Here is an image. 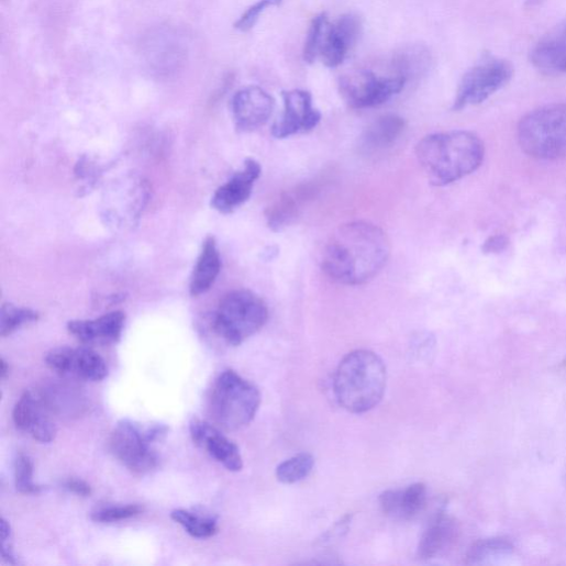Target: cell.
I'll list each match as a JSON object with an SVG mask.
<instances>
[{"mask_svg": "<svg viewBox=\"0 0 566 566\" xmlns=\"http://www.w3.org/2000/svg\"><path fill=\"white\" fill-rule=\"evenodd\" d=\"M298 212V201L292 197H287L276 203L268 210L267 221L271 230L279 232L292 220L296 219Z\"/></svg>", "mask_w": 566, "mask_h": 566, "instance_id": "f546056e", "label": "cell"}, {"mask_svg": "<svg viewBox=\"0 0 566 566\" xmlns=\"http://www.w3.org/2000/svg\"><path fill=\"white\" fill-rule=\"evenodd\" d=\"M362 31L360 20L346 14L335 23L324 26L318 48V58L329 68H336L345 60Z\"/></svg>", "mask_w": 566, "mask_h": 566, "instance_id": "7c38bea8", "label": "cell"}, {"mask_svg": "<svg viewBox=\"0 0 566 566\" xmlns=\"http://www.w3.org/2000/svg\"><path fill=\"white\" fill-rule=\"evenodd\" d=\"M282 0H259L254 7H252L235 24V27L241 32L251 31L258 22L262 14L269 7H279Z\"/></svg>", "mask_w": 566, "mask_h": 566, "instance_id": "d6a6232c", "label": "cell"}, {"mask_svg": "<svg viewBox=\"0 0 566 566\" xmlns=\"http://www.w3.org/2000/svg\"><path fill=\"white\" fill-rule=\"evenodd\" d=\"M167 431L165 425L155 424L143 429L134 422L123 420L111 434L110 451L132 473L149 474L159 465L154 444L163 440Z\"/></svg>", "mask_w": 566, "mask_h": 566, "instance_id": "52a82bcc", "label": "cell"}, {"mask_svg": "<svg viewBox=\"0 0 566 566\" xmlns=\"http://www.w3.org/2000/svg\"><path fill=\"white\" fill-rule=\"evenodd\" d=\"M45 360L58 376L71 381L101 382L109 373L107 362L90 347H57Z\"/></svg>", "mask_w": 566, "mask_h": 566, "instance_id": "30bf717a", "label": "cell"}, {"mask_svg": "<svg viewBox=\"0 0 566 566\" xmlns=\"http://www.w3.org/2000/svg\"><path fill=\"white\" fill-rule=\"evenodd\" d=\"M170 518L181 525L185 531L197 539H209L219 532L217 519L204 517L192 511L176 509L170 513Z\"/></svg>", "mask_w": 566, "mask_h": 566, "instance_id": "cb8c5ba5", "label": "cell"}, {"mask_svg": "<svg viewBox=\"0 0 566 566\" xmlns=\"http://www.w3.org/2000/svg\"><path fill=\"white\" fill-rule=\"evenodd\" d=\"M262 174L260 164L248 158L242 170L219 188L212 199L213 208L223 214H231L243 207L252 197L256 180Z\"/></svg>", "mask_w": 566, "mask_h": 566, "instance_id": "9a60e30c", "label": "cell"}, {"mask_svg": "<svg viewBox=\"0 0 566 566\" xmlns=\"http://www.w3.org/2000/svg\"><path fill=\"white\" fill-rule=\"evenodd\" d=\"M390 255L391 242L384 230L367 222H352L329 238L322 268L332 280L357 286L379 275Z\"/></svg>", "mask_w": 566, "mask_h": 566, "instance_id": "6da1fadb", "label": "cell"}, {"mask_svg": "<svg viewBox=\"0 0 566 566\" xmlns=\"http://www.w3.org/2000/svg\"><path fill=\"white\" fill-rule=\"evenodd\" d=\"M457 534L458 526L453 518L444 513L436 515L421 537L418 556L425 561L440 556L454 544Z\"/></svg>", "mask_w": 566, "mask_h": 566, "instance_id": "ac0fdd59", "label": "cell"}, {"mask_svg": "<svg viewBox=\"0 0 566 566\" xmlns=\"http://www.w3.org/2000/svg\"><path fill=\"white\" fill-rule=\"evenodd\" d=\"M262 403L258 389L235 370H224L209 397V411L215 424L225 431L249 425Z\"/></svg>", "mask_w": 566, "mask_h": 566, "instance_id": "277c9868", "label": "cell"}, {"mask_svg": "<svg viewBox=\"0 0 566 566\" xmlns=\"http://www.w3.org/2000/svg\"><path fill=\"white\" fill-rule=\"evenodd\" d=\"M430 63V55L424 49L420 47L404 49L395 59L396 76L409 81L411 77L420 76L423 71H426Z\"/></svg>", "mask_w": 566, "mask_h": 566, "instance_id": "d4e9b609", "label": "cell"}, {"mask_svg": "<svg viewBox=\"0 0 566 566\" xmlns=\"http://www.w3.org/2000/svg\"><path fill=\"white\" fill-rule=\"evenodd\" d=\"M0 530H2V556L3 559L10 564H19L18 557L14 551L13 544V531L11 523L2 518V522H0Z\"/></svg>", "mask_w": 566, "mask_h": 566, "instance_id": "e575fe53", "label": "cell"}, {"mask_svg": "<svg viewBox=\"0 0 566 566\" xmlns=\"http://www.w3.org/2000/svg\"><path fill=\"white\" fill-rule=\"evenodd\" d=\"M380 504L385 514L402 519V490H388L380 497Z\"/></svg>", "mask_w": 566, "mask_h": 566, "instance_id": "836d02e7", "label": "cell"}, {"mask_svg": "<svg viewBox=\"0 0 566 566\" xmlns=\"http://www.w3.org/2000/svg\"><path fill=\"white\" fill-rule=\"evenodd\" d=\"M222 269L221 254L214 237H209L191 277L190 292L193 297L207 293L215 284Z\"/></svg>", "mask_w": 566, "mask_h": 566, "instance_id": "ffe728a7", "label": "cell"}, {"mask_svg": "<svg viewBox=\"0 0 566 566\" xmlns=\"http://www.w3.org/2000/svg\"><path fill=\"white\" fill-rule=\"evenodd\" d=\"M563 481H564V485L566 487V467H565L564 474H563Z\"/></svg>", "mask_w": 566, "mask_h": 566, "instance_id": "f35d334b", "label": "cell"}, {"mask_svg": "<svg viewBox=\"0 0 566 566\" xmlns=\"http://www.w3.org/2000/svg\"><path fill=\"white\" fill-rule=\"evenodd\" d=\"M518 140L531 157L556 160L566 157V104H551L528 113L519 123Z\"/></svg>", "mask_w": 566, "mask_h": 566, "instance_id": "5b68a950", "label": "cell"}, {"mask_svg": "<svg viewBox=\"0 0 566 566\" xmlns=\"http://www.w3.org/2000/svg\"><path fill=\"white\" fill-rule=\"evenodd\" d=\"M143 510L140 504L107 506L95 510L91 519L99 523H113L134 518Z\"/></svg>", "mask_w": 566, "mask_h": 566, "instance_id": "4dcf8cb0", "label": "cell"}, {"mask_svg": "<svg viewBox=\"0 0 566 566\" xmlns=\"http://www.w3.org/2000/svg\"><path fill=\"white\" fill-rule=\"evenodd\" d=\"M512 76L513 67L510 63L490 56L482 58L463 77L454 110L482 103L502 89Z\"/></svg>", "mask_w": 566, "mask_h": 566, "instance_id": "ba28073f", "label": "cell"}, {"mask_svg": "<svg viewBox=\"0 0 566 566\" xmlns=\"http://www.w3.org/2000/svg\"><path fill=\"white\" fill-rule=\"evenodd\" d=\"M407 80L400 76L384 78L369 70H355L340 78V92L355 109L379 107L399 95Z\"/></svg>", "mask_w": 566, "mask_h": 566, "instance_id": "9c48e42d", "label": "cell"}, {"mask_svg": "<svg viewBox=\"0 0 566 566\" xmlns=\"http://www.w3.org/2000/svg\"><path fill=\"white\" fill-rule=\"evenodd\" d=\"M267 320L268 308L259 296L249 290H235L221 300L212 324L223 341L237 346L259 332Z\"/></svg>", "mask_w": 566, "mask_h": 566, "instance_id": "8992f818", "label": "cell"}, {"mask_svg": "<svg viewBox=\"0 0 566 566\" xmlns=\"http://www.w3.org/2000/svg\"><path fill=\"white\" fill-rule=\"evenodd\" d=\"M328 22L329 20L325 14L315 16L311 22L303 49V59L308 64H313L318 59L319 44Z\"/></svg>", "mask_w": 566, "mask_h": 566, "instance_id": "1f68e13d", "label": "cell"}, {"mask_svg": "<svg viewBox=\"0 0 566 566\" xmlns=\"http://www.w3.org/2000/svg\"><path fill=\"white\" fill-rule=\"evenodd\" d=\"M314 467V459L309 454H299L277 468V478L286 485L297 484L306 479Z\"/></svg>", "mask_w": 566, "mask_h": 566, "instance_id": "4316f807", "label": "cell"}, {"mask_svg": "<svg viewBox=\"0 0 566 566\" xmlns=\"http://www.w3.org/2000/svg\"><path fill=\"white\" fill-rule=\"evenodd\" d=\"M387 367L382 358L366 349L348 353L334 376V393L340 406L354 414L373 410L387 389Z\"/></svg>", "mask_w": 566, "mask_h": 566, "instance_id": "3957f363", "label": "cell"}, {"mask_svg": "<svg viewBox=\"0 0 566 566\" xmlns=\"http://www.w3.org/2000/svg\"><path fill=\"white\" fill-rule=\"evenodd\" d=\"M40 313L30 309L18 307L12 303H4L2 308V323H0V335L10 336L21 328L37 322Z\"/></svg>", "mask_w": 566, "mask_h": 566, "instance_id": "484cf974", "label": "cell"}, {"mask_svg": "<svg viewBox=\"0 0 566 566\" xmlns=\"http://www.w3.org/2000/svg\"><path fill=\"white\" fill-rule=\"evenodd\" d=\"M68 382L64 379V382L49 384L38 389L56 419L79 417L86 408L80 389L73 385L74 381Z\"/></svg>", "mask_w": 566, "mask_h": 566, "instance_id": "d6986e66", "label": "cell"}, {"mask_svg": "<svg viewBox=\"0 0 566 566\" xmlns=\"http://www.w3.org/2000/svg\"><path fill=\"white\" fill-rule=\"evenodd\" d=\"M16 428L35 441L49 444L57 436L56 418L49 410L38 389L26 391L14 408Z\"/></svg>", "mask_w": 566, "mask_h": 566, "instance_id": "8fae6325", "label": "cell"}, {"mask_svg": "<svg viewBox=\"0 0 566 566\" xmlns=\"http://www.w3.org/2000/svg\"><path fill=\"white\" fill-rule=\"evenodd\" d=\"M274 109V98L259 87L238 91L232 102L234 120L242 131H253L266 124Z\"/></svg>", "mask_w": 566, "mask_h": 566, "instance_id": "2e32d148", "label": "cell"}, {"mask_svg": "<svg viewBox=\"0 0 566 566\" xmlns=\"http://www.w3.org/2000/svg\"><path fill=\"white\" fill-rule=\"evenodd\" d=\"M193 442L227 470L237 473L244 467L240 448L217 426L195 420L190 426Z\"/></svg>", "mask_w": 566, "mask_h": 566, "instance_id": "5bb4252c", "label": "cell"}, {"mask_svg": "<svg viewBox=\"0 0 566 566\" xmlns=\"http://www.w3.org/2000/svg\"><path fill=\"white\" fill-rule=\"evenodd\" d=\"M65 489L69 492H73L79 497L88 498L92 495L91 486L85 480L70 478L64 484Z\"/></svg>", "mask_w": 566, "mask_h": 566, "instance_id": "d590c367", "label": "cell"}, {"mask_svg": "<svg viewBox=\"0 0 566 566\" xmlns=\"http://www.w3.org/2000/svg\"><path fill=\"white\" fill-rule=\"evenodd\" d=\"M504 238L503 237H493L486 243V248L488 252L499 251L504 247Z\"/></svg>", "mask_w": 566, "mask_h": 566, "instance_id": "8d00e7d4", "label": "cell"}, {"mask_svg": "<svg viewBox=\"0 0 566 566\" xmlns=\"http://www.w3.org/2000/svg\"><path fill=\"white\" fill-rule=\"evenodd\" d=\"M532 65L543 75L558 77L566 75V35L547 38L531 53Z\"/></svg>", "mask_w": 566, "mask_h": 566, "instance_id": "44dd1931", "label": "cell"}, {"mask_svg": "<svg viewBox=\"0 0 566 566\" xmlns=\"http://www.w3.org/2000/svg\"><path fill=\"white\" fill-rule=\"evenodd\" d=\"M284 103V113L273 126V135L277 138L309 132L321 121V113L313 108L312 97L308 91H286Z\"/></svg>", "mask_w": 566, "mask_h": 566, "instance_id": "4fadbf2b", "label": "cell"}, {"mask_svg": "<svg viewBox=\"0 0 566 566\" xmlns=\"http://www.w3.org/2000/svg\"><path fill=\"white\" fill-rule=\"evenodd\" d=\"M565 362H566V359H565Z\"/></svg>", "mask_w": 566, "mask_h": 566, "instance_id": "ab89813d", "label": "cell"}, {"mask_svg": "<svg viewBox=\"0 0 566 566\" xmlns=\"http://www.w3.org/2000/svg\"><path fill=\"white\" fill-rule=\"evenodd\" d=\"M417 156L430 182L445 186L477 170L485 157V146L471 132L435 133L420 141Z\"/></svg>", "mask_w": 566, "mask_h": 566, "instance_id": "7a4b0ae2", "label": "cell"}, {"mask_svg": "<svg viewBox=\"0 0 566 566\" xmlns=\"http://www.w3.org/2000/svg\"><path fill=\"white\" fill-rule=\"evenodd\" d=\"M406 129V121L399 115L388 114L377 119L366 131L365 144L373 148L395 143Z\"/></svg>", "mask_w": 566, "mask_h": 566, "instance_id": "7402d4cb", "label": "cell"}, {"mask_svg": "<svg viewBox=\"0 0 566 566\" xmlns=\"http://www.w3.org/2000/svg\"><path fill=\"white\" fill-rule=\"evenodd\" d=\"M34 462L27 454H19L15 460V485L16 489L24 495H36L42 487L34 481Z\"/></svg>", "mask_w": 566, "mask_h": 566, "instance_id": "83f0119b", "label": "cell"}, {"mask_svg": "<svg viewBox=\"0 0 566 566\" xmlns=\"http://www.w3.org/2000/svg\"><path fill=\"white\" fill-rule=\"evenodd\" d=\"M513 543L502 536L482 539L475 542L467 552L466 563L470 565L487 564L497 558L511 555Z\"/></svg>", "mask_w": 566, "mask_h": 566, "instance_id": "603a6c76", "label": "cell"}, {"mask_svg": "<svg viewBox=\"0 0 566 566\" xmlns=\"http://www.w3.org/2000/svg\"><path fill=\"white\" fill-rule=\"evenodd\" d=\"M124 324L125 314L113 311L95 320L70 321L68 331L85 344L110 345L121 340Z\"/></svg>", "mask_w": 566, "mask_h": 566, "instance_id": "e0dca14e", "label": "cell"}, {"mask_svg": "<svg viewBox=\"0 0 566 566\" xmlns=\"http://www.w3.org/2000/svg\"><path fill=\"white\" fill-rule=\"evenodd\" d=\"M428 489L424 484H414L402 490V519L413 520L426 507Z\"/></svg>", "mask_w": 566, "mask_h": 566, "instance_id": "f1b7e54d", "label": "cell"}, {"mask_svg": "<svg viewBox=\"0 0 566 566\" xmlns=\"http://www.w3.org/2000/svg\"><path fill=\"white\" fill-rule=\"evenodd\" d=\"M10 364L8 360L3 357L0 359V377H2V380H7V377L10 375Z\"/></svg>", "mask_w": 566, "mask_h": 566, "instance_id": "74e56055", "label": "cell"}]
</instances>
